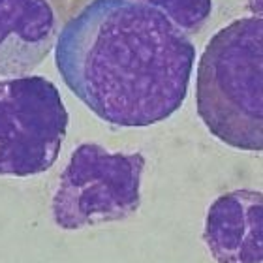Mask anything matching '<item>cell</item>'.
Listing matches in <instances>:
<instances>
[{"mask_svg": "<svg viewBox=\"0 0 263 263\" xmlns=\"http://www.w3.org/2000/svg\"><path fill=\"white\" fill-rule=\"evenodd\" d=\"M145 156L109 153L83 143L71 153L53 197V220L62 230L124 220L141 205Z\"/></svg>", "mask_w": 263, "mask_h": 263, "instance_id": "cell-3", "label": "cell"}, {"mask_svg": "<svg viewBox=\"0 0 263 263\" xmlns=\"http://www.w3.org/2000/svg\"><path fill=\"white\" fill-rule=\"evenodd\" d=\"M196 47L160 11L136 0H92L55 45L62 81L94 115L124 128L153 126L181 109Z\"/></svg>", "mask_w": 263, "mask_h": 263, "instance_id": "cell-1", "label": "cell"}, {"mask_svg": "<svg viewBox=\"0 0 263 263\" xmlns=\"http://www.w3.org/2000/svg\"><path fill=\"white\" fill-rule=\"evenodd\" d=\"M49 0H0V76L27 77L59 40Z\"/></svg>", "mask_w": 263, "mask_h": 263, "instance_id": "cell-6", "label": "cell"}, {"mask_svg": "<svg viewBox=\"0 0 263 263\" xmlns=\"http://www.w3.org/2000/svg\"><path fill=\"white\" fill-rule=\"evenodd\" d=\"M248 8L254 11V15L263 17V0H248Z\"/></svg>", "mask_w": 263, "mask_h": 263, "instance_id": "cell-8", "label": "cell"}, {"mask_svg": "<svg viewBox=\"0 0 263 263\" xmlns=\"http://www.w3.org/2000/svg\"><path fill=\"white\" fill-rule=\"evenodd\" d=\"M203 241L216 263H263V192L242 188L216 197Z\"/></svg>", "mask_w": 263, "mask_h": 263, "instance_id": "cell-5", "label": "cell"}, {"mask_svg": "<svg viewBox=\"0 0 263 263\" xmlns=\"http://www.w3.org/2000/svg\"><path fill=\"white\" fill-rule=\"evenodd\" d=\"M197 115L237 151H263V17L235 19L207 42L197 66Z\"/></svg>", "mask_w": 263, "mask_h": 263, "instance_id": "cell-2", "label": "cell"}, {"mask_svg": "<svg viewBox=\"0 0 263 263\" xmlns=\"http://www.w3.org/2000/svg\"><path fill=\"white\" fill-rule=\"evenodd\" d=\"M68 109L42 76L0 81V177L40 175L55 164L68 132Z\"/></svg>", "mask_w": 263, "mask_h": 263, "instance_id": "cell-4", "label": "cell"}, {"mask_svg": "<svg viewBox=\"0 0 263 263\" xmlns=\"http://www.w3.org/2000/svg\"><path fill=\"white\" fill-rule=\"evenodd\" d=\"M165 15L186 36L197 34L209 21L213 0H136Z\"/></svg>", "mask_w": 263, "mask_h": 263, "instance_id": "cell-7", "label": "cell"}]
</instances>
